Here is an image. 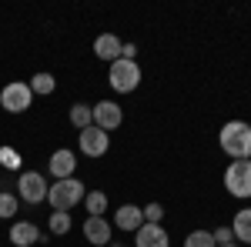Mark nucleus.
<instances>
[{"mask_svg": "<svg viewBox=\"0 0 251 247\" xmlns=\"http://www.w3.org/2000/svg\"><path fill=\"white\" fill-rule=\"evenodd\" d=\"M218 147L231 160H251V124L248 120H228L218 134Z\"/></svg>", "mask_w": 251, "mask_h": 247, "instance_id": "nucleus-1", "label": "nucleus"}, {"mask_svg": "<svg viewBox=\"0 0 251 247\" xmlns=\"http://www.w3.org/2000/svg\"><path fill=\"white\" fill-rule=\"evenodd\" d=\"M84 184H80L77 177H67V180H54L50 187H47V204L54 210H67L71 214V207H77L80 201H84Z\"/></svg>", "mask_w": 251, "mask_h": 247, "instance_id": "nucleus-2", "label": "nucleus"}, {"mask_svg": "<svg viewBox=\"0 0 251 247\" xmlns=\"http://www.w3.org/2000/svg\"><path fill=\"white\" fill-rule=\"evenodd\" d=\"M107 84L114 87L117 94H134L137 87H141V67H137V60H114L111 64V70H107Z\"/></svg>", "mask_w": 251, "mask_h": 247, "instance_id": "nucleus-3", "label": "nucleus"}, {"mask_svg": "<svg viewBox=\"0 0 251 247\" xmlns=\"http://www.w3.org/2000/svg\"><path fill=\"white\" fill-rule=\"evenodd\" d=\"M30 104H34V90H30V84H24V80H10V84H3V90H0V107H3L7 114H27Z\"/></svg>", "mask_w": 251, "mask_h": 247, "instance_id": "nucleus-4", "label": "nucleus"}, {"mask_svg": "<svg viewBox=\"0 0 251 247\" xmlns=\"http://www.w3.org/2000/svg\"><path fill=\"white\" fill-rule=\"evenodd\" d=\"M225 187L238 201H251V160H231L225 171Z\"/></svg>", "mask_w": 251, "mask_h": 247, "instance_id": "nucleus-5", "label": "nucleus"}, {"mask_svg": "<svg viewBox=\"0 0 251 247\" xmlns=\"http://www.w3.org/2000/svg\"><path fill=\"white\" fill-rule=\"evenodd\" d=\"M47 187H50V184H47V177L40 171H24L17 177V201L30 204V207H34V204H44V201H47Z\"/></svg>", "mask_w": 251, "mask_h": 247, "instance_id": "nucleus-6", "label": "nucleus"}, {"mask_svg": "<svg viewBox=\"0 0 251 247\" xmlns=\"http://www.w3.org/2000/svg\"><path fill=\"white\" fill-rule=\"evenodd\" d=\"M77 140H80V154H84V157H104L107 147H111V134L94 127V124L84 127V131H77Z\"/></svg>", "mask_w": 251, "mask_h": 247, "instance_id": "nucleus-7", "label": "nucleus"}, {"mask_svg": "<svg viewBox=\"0 0 251 247\" xmlns=\"http://www.w3.org/2000/svg\"><path fill=\"white\" fill-rule=\"evenodd\" d=\"M94 107V127H100V131H117L121 124H124V111H121V104L117 100H97V104H91Z\"/></svg>", "mask_w": 251, "mask_h": 247, "instance_id": "nucleus-8", "label": "nucleus"}, {"mask_svg": "<svg viewBox=\"0 0 251 247\" xmlns=\"http://www.w3.org/2000/svg\"><path fill=\"white\" fill-rule=\"evenodd\" d=\"M47 171L54 180H67V177H74L77 174V154L71 151V147H60V151L50 154V160H47Z\"/></svg>", "mask_w": 251, "mask_h": 247, "instance_id": "nucleus-9", "label": "nucleus"}, {"mask_svg": "<svg viewBox=\"0 0 251 247\" xmlns=\"http://www.w3.org/2000/svg\"><path fill=\"white\" fill-rule=\"evenodd\" d=\"M84 237H87V244H94V247H107L114 241V224L107 217H87L84 221Z\"/></svg>", "mask_w": 251, "mask_h": 247, "instance_id": "nucleus-10", "label": "nucleus"}, {"mask_svg": "<svg viewBox=\"0 0 251 247\" xmlns=\"http://www.w3.org/2000/svg\"><path fill=\"white\" fill-rule=\"evenodd\" d=\"M117 230H127V234H137V230L144 227V210L137 207V204H121L114 210V221H111Z\"/></svg>", "mask_w": 251, "mask_h": 247, "instance_id": "nucleus-11", "label": "nucleus"}, {"mask_svg": "<svg viewBox=\"0 0 251 247\" xmlns=\"http://www.w3.org/2000/svg\"><path fill=\"white\" fill-rule=\"evenodd\" d=\"M10 244L14 247L40 244V227L34 224V221H14V224H10Z\"/></svg>", "mask_w": 251, "mask_h": 247, "instance_id": "nucleus-12", "label": "nucleus"}, {"mask_svg": "<svg viewBox=\"0 0 251 247\" xmlns=\"http://www.w3.org/2000/svg\"><path fill=\"white\" fill-rule=\"evenodd\" d=\"M134 247H171V237L161 224H144L134 234Z\"/></svg>", "mask_w": 251, "mask_h": 247, "instance_id": "nucleus-13", "label": "nucleus"}, {"mask_svg": "<svg viewBox=\"0 0 251 247\" xmlns=\"http://www.w3.org/2000/svg\"><path fill=\"white\" fill-rule=\"evenodd\" d=\"M121 37L117 34H100V37L94 40V57L104 60V64H114V60H121Z\"/></svg>", "mask_w": 251, "mask_h": 247, "instance_id": "nucleus-14", "label": "nucleus"}, {"mask_svg": "<svg viewBox=\"0 0 251 247\" xmlns=\"http://www.w3.org/2000/svg\"><path fill=\"white\" fill-rule=\"evenodd\" d=\"M231 230H234V241H241V247L251 244V207H241L234 214Z\"/></svg>", "mask_w": 251, "mask_h": 247, "instance_id": "nucleus-15", "label": "nucleus"}, {"mask_svg": "<svg viewBox=\"0 0 251 247\" xmlns=\"http://www.w3.org/2000/svg\"><path fill=\"white\" fill-rule=\"evenodd\" d=\"M30 90H34V97H47V94H54L57 90V80H54V74H47V70H40V74H34L30 80Z\"/></svg>", "mask_w": 251, "mask_h": 247, "instance_id": "nucleus-16", "label": "nucleus"}, {"mask_svg": "<svg viewBox=\"0 0 251 247\" xmlns=\"http://www.w3.org/2000/svg\"><path fill=\"white\" fill-rule=\"evenodd\" d=\"M71 124H74V127H77V131H84V127H91V124H94V107H91V104H84V100H77V104H74V107H71Z\"/></svg>", "mask_w": 251, "mask_h": 247, "instance_id": "nucleus-17", "label": "nucleus"}, {"mask_svg": "<svg viewBox=\"0 0 251 247\" xmlns=\"http://www.w3.org/2000/svg\"><path fill=\"white\" fill-rule=\"evenodd\" d=\"M84 207H87V217H104V210H107V194H104V190H87V194H84Z\"/></svg>", "mask_w": 251, "mask_h": 247, "instance_id": "nucleus-18", "label": "nucleus"}, {"mask_svg": "<svg viewBox=\"0 0 251 247\" xmlns=\"http://www.w3.org/2000/svg\"><path fill=\"white\" fill-rule=\"evenodd\" d=\"M47 227H50V234H57V237H64V234H71V227H74V221H71V214H67V210H54V214L47 217Z\"/></svg>", "mask_w": 251, "mask_h": 247, "instance_id": "nucleus-19", "label": "nucleus"}, {"mask_svg": "<svg viewBox=\"0 0 251 247\" xmlns=\"http://www.w3.org/2000/svg\"><path fill=\"white\" fill-rule=\"evenodd\" d=\"M17 207H20L17 194H7V190H0V221H10V217L17 214Z\"/></svg>", "mask_w": 251, "mask_h": 247, "instance_id": "nucleus-20", "label": "nucleus"}, {"mask_svg": "<svg viewBox=\"0 0 251 247\" xmlns=\"http://www.w3.org/2000/svg\"><path fill=\"white\" fill-rule=\"evenodd\" d=\"M184 247H218V244H214L211 230H191L184 237Z\"/></svg>", "mask_w": 251, "mask_h": 247, "instance_id": "nucleus-21", "label": "nucleus"}, {"mask_svg": "<svg viewBox=\"0 0 251 247\" xmlns=\"http://www.w3.org/2000/svg\"><path fill=\"white\" fill-rule=\"evenodd\" d=\"M0 164L7 167V171H20V154L14 147H0Z\"/></svg>", "mask_w": 251, "mask_h": 247, "instance_id": "nucleus-22", "label": "nucleus"}, {"mask_svg": "<svg viewBox=\"0 0 251 247\" xmlns=\"http://www.w3.org/2000/svg\"><path fill=\"white\" fill-rule=\"evenodd\" d=\"M144 210V224H161L164 221V207L161 204H148V207H141Z\"/></svg>", "mask_w": 251, "mask_h": 247, "instance_id": "nucleus-23", "label": "nucleus"}, {"mask_svg": "<svg viewBox=\"0 0 251 247\" xmlns=\"http://www.w3.org/2000/svg\"><path fill=\"white\" fill-rule=\"evenodd\" d=\"M211 237H214V244H218V247H221V244H234V230H231V224H228V227L211 230Z\"/></svg>", "mask_w": 251, "mask_h": 247, "instance_id": "nucleus-24", "label": "nucleus"}, {"mask_svg": "<svg viewBox=\"0 0 251 247\" xmlns=\"http://www.w3.org/2000/svg\"><path fill=\"white\" fill-rule=\"evenodd\" d=\"M121 57L124 60H137V47L134 44H124V47H121Z\"/></svg>", "mask_w": 251, "mask_h": 247, "instance_id": "nucleus-25", "label": "nucleus"}, {"mask_svg": "<svg viewBox=\"0 0 251 247\" xmlns=\"http://www.w3.org/2000/svg\"><path fill=\"white\" fill-rule=\"evenodd\" d=\"M107 247H124V244H121V241H111V244H107Z\"/></svg>", "mask_w": 251, "mask_h": 247, "instance_id": "nucleus-26", "label": "nucleus"}, {"mask_svg": "<svg viewBox=\"0 0 251 247\" xmlns=\"http://www.w3.org/2000/svg\"><path fill=\"white\" fill-rule=\"evenodd\" d=\"M221 247H241V244H221Z\"/></svg>", "mask_w": 251, "mask_h": 247, "instance_id": "nucleus-27", "label": "nucleus"}]
</instances>
